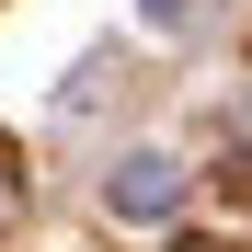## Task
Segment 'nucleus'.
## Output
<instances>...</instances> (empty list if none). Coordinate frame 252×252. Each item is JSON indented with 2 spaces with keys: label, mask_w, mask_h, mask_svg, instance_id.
<instances>
[{
  "label": "nucleus",
  "mask_w": 252,
  "mask_h": 252,
  "mask_svg": "<svg viewBox=\"0 0 252 252\" xmlns=\"http://www.w3.org/2000/svg\"><path fill=\"white\" fill-rule=\"evenodd\" d=\"M184 195V172H172V160H160V149H138V160H126V172H115V218H160V206H172Z\"/></svg>",
  "instance_id": "obj_1"
},
{
  "label": "nucleus",
  "mask_w": 252,
  "mask_h": 252,
  "mask_svg": "<svg viewBox=\"0 0 252 252\" xmlns=\"http://www.w3.org/2000/svg\"><path fill=\"white\" fill-rule=\"evenodd\" d=\"M138 12H149V23H184V12H195V0H138Z\"/></svg>",
  "instance_id": "obj_2"
},
{
  "label": "nucleus",
  "mask_w": 252,
  "mask_h": 252,
  "mask_svg": "<svg viewBox=\"0 0 252 252\" xmlns=\"http://www.w3.org/2000/svg\"><path fill=\"white\" fill-rule=\"evenodd\" d=\"M0 206H12V149H0Z\"/></svg>",
  "instance_id": "obj_3"
}]
</instances>
